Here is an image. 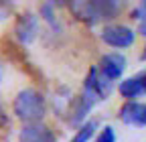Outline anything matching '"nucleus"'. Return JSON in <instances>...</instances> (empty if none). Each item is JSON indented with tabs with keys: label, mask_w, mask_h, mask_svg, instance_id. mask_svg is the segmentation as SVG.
I'll use <instances>...</instances> for the list:
<instances>
[{
	"label": "nucleus",
	"mask_w": 146,
	"mask_h": 142,
	"mask_svg": "<svg viewBox=\"0 0 146 142\" xmlns=\"http://www.w3.org/2000/svg\"><path fill=\"white\" fill-rule=\"evenodd\" d=\"M144 59H146V51H144Z\"/></svg>",
	"instance_id": "obj_13"
},
{
	"label": "nucleus",
	"mask_w": 146,
	"mask_h": 142,
	"mask_svg": "<svg viewBox=\"0 0 146 142\" xmlns=\"http://www.w3.org/2000/svg\"><path fill=\"white\" fill-rule=\"evenodd\" d=\"M120 118L130 126H146V104H138V102L126 104L120 112Z\"/></svg>",
	"instance_id": "obj_5"
},
{
	"label": "nucleus",
	"mask_w": 146,
	"mask_h": 142,
	"mask_svg": "<svg viewBox=\"0 0 146 142\" xmlns=\"http://www.w3.org/2000/svg\"><path fill=\"white\" fill-rule=\"evenodd\" d=\"M126 67V59L122 55H118V53H110V55H106L102 59V77L106 79H118L122 75V71Z\"/></svg>",
	"instance_id": "obj_6"
},
{
	"label": "nucleus",
	"mask_w": 146,
	"mask_h": 142,
	"mask_svg": "<svg viewBox=\"0 0 146 142\" xmlns=\"http://www.w3.org/2000/svg\"><path fill=\"white\" fill-rule=\"evenodd\" d=\"M144 92H146V73H142L138 77H130L120 83V94L124 98H136Z\"/></svg>",
	"instance_id": "obj_8"
},
{
	"label": "nucleus",
	"mask_w": 146,
	"mask_h": 142,
	"mask_svg": "<svg viewBox=\"0 0 146 142\" xmlns=\"http://www.w3.org/2000/svg\"><path fill=\"white\" fill-rule=\"evenodd\" d=\"M102 39L108 45H112V47H130L134 43V33L128 29V27L112 25V27H106L104 29Z\"/></svg>",
	"instance_id": "obj_3"
},
{
	"label": "nucleus",
	"mask_w": 146,
	"mask_h": 142,
	"mask_svg": "<svg viewBox=\"0 0 146 142\" xmlns=\"http://www.w3.org/2000/svg\"><path fill=\"white\" fill-rule=\"evenodd\" d=\"M116 4L114 2H87V0H79V2H71V10L77 14V19L89 25H96L104 19H112L116 14Z\"/></svg>",
	"instance_id": "obj_2"
},
{
	"label": "nucleus",
	"mask_w": 146,
	"mask_h": 142,
	"mask_svg": "<svg viewBox=\"0 0 146 142\" xmlns=\"http://www.w3.org/2000/svg\"><path fill=\"white\" fill-rule=\"evenodd\" d=\"M96 142H116V134H114V130L110 128V126H108V128H104Z\"/></svg>",
	"instance_id": "obj_11"
},
{
	"label": "nucleus",
	"mask_w": 146,
	"mask_h": 142,
	"mask_svg": "<svg viewBox=\"0 0 146 142\" xmlns=\"http://www.w3.org/2000/svg\"><path fill=\"white\" fill-rule=\"evenodd\" d=\"M136 19L140 21V33L146 35V2H142L136 8Z\"/></svg>",
	"instance_id": "obj_10"
},
{
	"label": "nucleus",
	"mask_w": 146,
	"mask_h": 142,
	"mask_svg": "<svg viewBox=\"0 0 146 142\" xmlns=\"http://www.w3.org/2000/svg\"><path fill=\"white\" fill-rule=\"evenodd\" d=\"M16 37L21 43H31L35 39V35H36V19L27 12V14H21L18 16V21H16Z\"/></svg>",
	"instance_id": "obj_7"
},
{
	"label": "nucleus",
	"mask_w": 146,
	"mask_h": 142,
	"mask_svg": "<svg viewBox=\"0 0 146 142\" xmlns=\"http://www.w3.org/2000/svg\"><path fill=\"white\" fill-rule=\"evenodd\" d=\"M18 140L21 142H53L55 136L45 124L36 122V124H27V126L21 130Z\"/></svg>",
	"instance_id": "obj_4"
},
{
	"label": "nucleus",
	"mask_w": 146,
	"mask_h": 142,
	"mask_svg": "<svg viewBox=\"0 0 146 142\" xmlns=\"http://www.w3.org/2000/svg\"><path fill=\"white\" fill-rule=\"evenodd\" d=\"M6 114H4V110H2V106H0V128H2V126H6Z\"/></svg>",
	"instance_id": "obj_12"
},
{
	"label": "nucleus",
	"mask_w": 146,
	"mask_h": 142,
	"mask_svg": "<svg viewBox=\"0 0 146 142\" xmlns=\"http://www.w3.org/2000/svg\"><path fill=\"white\" fill-rule=\"evenodd\" d=\"M14 114L27 124H36L45 114V100L39 92L25 90L14 100Z\"/></svg>",
	"instance_id": "obj_1"
},
{
	"label": "nucleus",
	"mask_w": 146,
	"mask_h": 142,
	"mask_svg": "<svg viewBox=\"0 0 146 142\" xmlns=\"http://www.w3.org/2000/svg\"><path fill=\"white\" fill-rule=\"evenodd\" d=\"M94 130H96V122H89V124H85V126L73 136V140L71 142H87L89 138H91V134H94Z\"/></svg>",
	"instance_id": "obj_9"
}]
</instances>
